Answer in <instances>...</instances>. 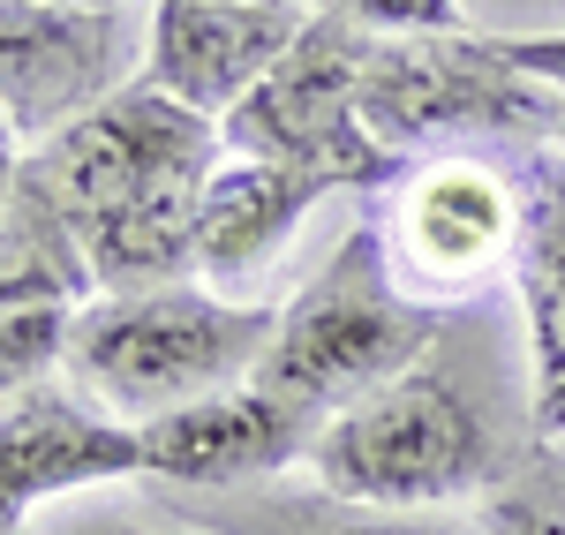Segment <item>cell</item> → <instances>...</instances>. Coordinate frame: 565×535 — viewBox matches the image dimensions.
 I'll list each match as a JSON object with an SVG mask.
<instances>
[{
    "mask_svg": "<svg viewBox=\"0 0 565 535\" xmlns=\"http://www.w3.org/2000/svg\"><path fill=\"white\" fill-rule=\"evenodd\" d=\"M226 159L218 121L151 84H121L106 106L39 143L31 196L98 287H174L196 265V204Z\"/></svg>",
    "mask_w": 565,
    "mask_h": 535,
    "instance_id": "6da1fadb",
    "label": "cell"
},
{
    "mask_svg": "<svg viewBox=\"0 0 565 535\" xmlns=\"http://www.w3.org/2000/svg\"><path fill=\"white\" fill-rule=\"evenodd\" d=\"M437 332H445V310L399 287L377 226H354L348 249H332V265L295 302H279V332L257 355L249 385L309 422H332L362 393L415 370V355H430Z\"/></svg>",
    "mask_w": 565,
    "mask_h": 535,
    "instance_id": "7a4b0ae2",
    "label": "cell"
},
{
    "mask_svg": "<svg viewBox=\"0 0 565 535\" xmlns=\"http://www.w3.org/2000/svg\"><path fill=\"white\" fill-rule=\"evenodd\" d=\"M279 332V302H226L204 287H136V295H106L98 310L68 324V370L98 407L114 415H167L204 393L242 385L257 355Z\"/></svg>",
    "mask_w": 565,
    "mask_h": 535,
    "instance_id": "3957f363",
    "label": "cell"
},
{
    "mask_svg": "<svg viewBox=\"0 0 565 535\" xmlns=\"http://www.w3.org/2000/svg\"><path fill=\"white\" fill-rule=\"evenodd\" d=\"M490 422L476 400L445 377V370H399L392 385L362 393L340 407L317 438H309V468L324 497L340 505H377V513H423L445 497L476 491L490 475Z\"/></svg>",
    "mask_w": 565,
    "mask_h": 535,
    "instance_id": "277c9868",
    "label": "cell"
},
{
    "mask_svg": "<svg viewBox=\"0 0 565 535\" xmlns=\"http://www.w3.org/2000/svg\"><path fill=\"white\" fill-rule=\"evenodd\" d=\"M362 61H370V31L332 15H309L302 39L279 53V68L264 76L226 121L218 143L234 159H287V167H324L348 189H392L407 181V159L370 136L362 121Z\"/></svg>",
    "mask_w": 565,
    "mask_h": 535,
    "instance_id": "5b68a950",
    "label": "cell"
},
{
    "mask_svg": "<svg viewBox=\"0 0 565 535\" xmlns=\"http://www.w3.org/2000/svg\"><path fill=\"white\" fill-rule=\"evenodd\" d=\"M535 114H565V90L505 68L490 39H377L370 31L362 121L392 151L445 129H521Z\"/></svg>",
    "mask_w": 565,
    "mask_h": 535,
    "instance_id": "8992f818",
    "label": "cell"
},
{
    "mask_svg": "<svg viewBox=\"0 0 565 535\" xmlns=\"http://www.w3.org/2000/svg\"><path fill=\"white\" fill-rule=\"evenodd\" d=\"M527 204L513 181H498L476 159H445L399 181L385 257L407 295H468L498 265H521Z\"/></svg>",
    "mask_w": 565,
    "mask_h": 535,
    "instance_id": "52a82bcc",
    "label": "cell"
},
{
    "mask_svg": "<svg viewBox=\"0 0 565 535\" xmlns=\"http://www.w3.org/2000/svg\"><path fill=\"white\" fill-rule=\"evenodd\" d=\"M129 61L121 8H53V0H0V114L8 129L61 136L90 106L114 98Z\"/></svg>",
    "mask_w": 565,
    "mask_h": 535,
    "instance_id": "ba28073f",
    "label": "cell"
},
{
    "mask_svg": "<svg viewBox=\"0 0 565 535\" xmlns=\"http://www.w3.org/2000/svg\"><path fill=\"white\" fill-rule=\"evenodd\" d=\"M302 23L309 15L295 0H279V8H257V0H159L151 53H143L136 84L226 121L279 68V53L302 39Z\"/></svg>",
    "mask_w": 565,
    "mask_h": 535,
    "instance_id": "9c48e42d",
    "label": "cell"
},
{
    "mask_svg": "<svg viewBox=\"0 0 565 535\" xmlns=\"http://www.w3.org/2000/svg\"><path fill=\"white\" fill-rule=\"evenodd\" d=\"M324 422L295 415L287 400L257 393L249 377L226 385V393H204L189 407H167L151 422H136V446H143V475L159 483H196V491H226V483H249V475H271L287 460H309V438Z\"/></svg>",
    "mask_w": 565,
    "mask_h": 535,
    "instance_id": "30bf717a",
    "label": "cell"
},
{
    "mask_svg": "<svg viewBox=\"0 0 565 535\" xmlns=\"http://www.w3.org/2000/svg\"><path fill=\"white\" fill-rule=\"evenodd\" d=\"M136 475H143V446H136V422L121 415H90L45 385L0 407V497L15 513L90 491V483H136Z\"/></svg>",
    "mask_w": 565,
    "mask_h": 535,
    "instance_id": "8fae6325",
    "label": "cell"
},
{
    "mask_svg": "<svg viewBox=\"0 0 565 535\" xmlns=\"http://www.w3.org/2000/svg\"><path fill=\"white\" fill-rule=\"evenodd\" d=\"M332 189H348L324 167H287V159H218L196 204V271L212 287H242L264 257L309 220V204H324Z\"/></svg>",
    "mask_w": 565,
    "mask_h": 535,
    "instance_id": "7c38bea8",
    "label": "cell"
},
{
    "mask_svg": "<svg viewBox=\"0 0 565 535\" xmlns=\"http://www.w3.org/2000/svg\"><path fill=\"white\" fill-rule=\"evenodd\" d=\"M521 226V302L535 347V430L565 438V167H535Z\"/></svg>",
    "mask_w": 565,
    "mask_h": 535,
    "instance_id": "4fadbf2b",
    "label": "cell"
},
{
    "mask_svg": "<svg viewBox=\"0 0 565 535\" xmlns=\"http://www.w3.org/2000/svg\"><path fill=\"white\" fill-rule=\"evenodd\" d=\"M68 324H76V279L61 265L31 257L0 271V407L45 377V362L68 347Z\"/></svg>",
    "mask_w": 565,
    "mask_h": 535,
    "instance_id": "5bb4252c",
    "label": "cell"
},
{
    "mask_svg": "<svg viewBox=\"0 0 565 535\" xmlns=\"http://www.w3.org/2000/svg\"><path fill=\"white\" fill-rule=\"evenodd\" d=\"M340 15L377 39H468L460 0H340Z\"/></svg>",
    "mask_w": 565,
    "mask_h": 535,
    "instance_id": "9a60e30c",
    "label": "cell"
},
{
    "mask_svg": "<svg viewBox=\"0 0 565 535\" xmlns=\"http://www.w3.org/2000/svg\"><path fill=\"white\" fill-rule=\"evenodd\" d=\"M287 535H476V528H460V521H423V513L348 505V513H287Z\"/></svg>",
    "mask_w": 565,
    "mask_h": 535,
    "instance_id": "2e32d148",
    "label": "cell"
},
{
    "mask_svg": "<svg viewBox=\"0 0 565 535\" xmlns=\"http://www.w3.org/2000/svg\"><path fill=\"white\" fill-rule=\"evenodd\" d=\"M498 45V61L505 68H521V76H535V84L565 90V31H535V39H490Z\"/></svg>",
    "mask_w": 565,
    "mask_h": 535,
    "instance_id": "e0dca14e",
    "label": "cell"
},
{
    "mask_svg": "<svg viewBox=\"0 0 565 535\" xmlns=\"http://www.w3.org/2000/svg\"><path fill=\"white\" fill-rule=\"evenodd\" d=\"M482 535H565V521H558V513H543V505H498Z\"/></svg>",
    "mask_w": 565,
    "mask_h": 535,
    "instance_id": "ac0fdd59",
    "label": "cell"
},
{
    "mask_svg": "<svg viewBox=\"0 0 565 535\" xmlns=\"http://www.w3.org/2000/svg\"><path fill=\"white\" fill-rule=\"evenodd\" d=\"M8 189H15V136H8V114H0V204H8Z\"/></svg>",
    "mask_w": 565,
    "mask_h": 535,
    "instance_id": "d6986e66",
    "label": "cell"
},
{
    "mask_svg": "<svg viewBox=\"0 0 565 535\" xmlns=\"http://www.w3.org/2000/svg\"><path fill=\"white\" fill-rule=\"evenodd\" d=\"M257 8H279V0H257Z\"/></svg>",
    "mask_w": 565,
    "mask_h": 535,
    "instance_id": "ffe728a7",
    "label": "cell"
}]
</instances>
